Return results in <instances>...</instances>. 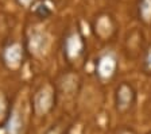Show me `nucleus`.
Returning <instances> with one entry per match:
<instances>
[{
  "label": "nucleus",
  "instance_id": "nucleus-1",
  "mask_svg": "<svg viewBox=\"0 0 151 134\" xmlns=\"http://www.w3.org/2000/svg\"><path fill=\"white\" fill-rule=\"evenodd\" d=\"M53 103H54L53 91H51L49 87L40 88L35 94V98H34V107H35L36 114H39V115L47 114V112L53 108Z\"/></svg>",
  "mask_w": 151,
  "mask_h": 134
},
{
  "label": "nucleus",
  "instance_id": "nucleus-2",
  "mask_svg": "<svg viewBox=\"0 0 151 134\" xmlns=\"http://www.w3.org/2000/svg\"><path fill=\"white\" fill-rule=\"evenodd\" d=\"M3 61L8 68L16 69L23 63V48L19 44H9L3 50Z\"/></svg>",
  "mask_w": 151,
  "mask_h": 134
},
{
  "label": "nucleus",
  "instance_id": "nucleus-3",
  "mask_svg": "<svg viewBox=\"0 0 151 134\" xmlns=\"http://www.w3.org/2000/svg\"><path fill=\"white\" fill-rule=\"evenodd\" d=\"M135 99V92L128 84H121L117 88V95H116V103L117 108L120 111H124L133 103Z\"/></svg>",
  "mask_w": 151,
  "mask_h": 134
},
{
  "label": "nucleus",
  "instance_id": "nucleus-4",
  "mask_svg": "<svg viewBox=\"0 0 151 134\" xmlns=\"http://www.w3.org/2000/svg\"><path fill=\"white\" fill-rule=\"evenodd\" d=\"M3 127L5 129V134H19V131L22 129V121L19 118V112L9 110L7 121Z\"/></svg>",
  "mask_w": 151,
  "mask_h": 134
},
{
  "label": "nucleus",
  "instance_id": "nucleus-5",
  "mask_svg": "<svg viewBox=\"0 0 151 134\" xmlns=\"http://www.w3.org/2000/svg\"><path fill=\"white\" fill-rule=\"evenodd\" d=\"M63 52H65V54H69L71 52V49H76V53H77V56L82 52V41L80 39V37H77L76 34H73V35L67 37L66 42H65V46H63Z\"/></svg>",
  "mask_w": 151,
  "mask_h": 134
},
{
  "label": "nucleus",
  "instance_id": "nucleus-6",
  "mask_svg": "<svg viewBox=\"0 0 151 134\" xmlns=\"http://www.w3.org/2000/svg\"><path fill=\"white\" fill-rule=\"evenodd\" d=\"M11 107L8 106V100L3 92H0V127H3L7 121V116L9 114Z\"/></svg>",
  "mask_w": 151,
  "mask_h": 134
},
{
  "label": "nucleus",
  "instance_id": "nucleus-7",
  "mask_svg": "<svg viewBox=\"0 0 151 134\" xmlns=\"http://www.w3.org/2000/svg\"><path fill=\"white\" fill-rule=\"evenodd\" d=\"M36 15L40 16V18H46V16L50 15V10L47 8L46 5H39V7L36 8Z\"/></svg>",
  "mask_w": 151,
  "mask_h": 134
},
{
  "label": "nucleus",
  "instance_id": "nucleus-8",
  "mask_svg": "<svg viewBox=\"0 0 151 134\" xmlns=\"http://www.w3.org/2000/svg\"><path fill=\"white\" fill-rule=\"evenodd\" d=\"M146 67L148 71H151V49L150 52H148V54H147V57H146Z\"/></svg>",
  "mask_w": 151,
  "mask_h": 134
},
{
  "label": "nucleus",
  "instance_id": "nucleus-9",
  "mask_svg": "<svg viewBox=\"0 0 151 134\" xmlns=\"http://www.w3.org/2000/svg\"><path fill=\"white\" fill-rule=\"evenodd\" d=\"M19 3H20V4L27 5V4H30V3H31V0H19Z\"/></svg>",
  "mask_w": 151,
  "mask_h": 134
}]
</instances>
